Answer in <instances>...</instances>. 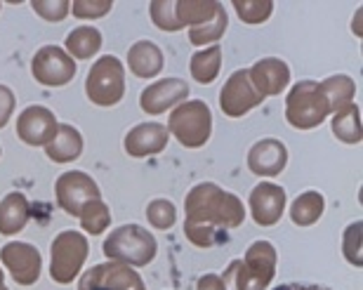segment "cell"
Returning a JSON list of instances; mask_svg holds the SVG:
<instances>
[{
  "instance_id": "6da1fadb",
  "label": "cell",
  "mask_w": 363,
  "mask_h": 290,
  "mask_svg": "<svg viewBox=\"0 0 363 290\" xmlns=\"http://www.w3.org/2000/svg\"><path fill=\"white\" fill-rule=\"evenodd\" d=\"M283 203H286V194L283 189L274 184H259L255 194H252V208L259 210V208H272V215L279 217L281 210H283Z\"/></svg>"
},
{
  "instance_id": "7a4b0ae2",
  "label": "cell",
  "mask_w": 363,
  "mask_h": 290,
  "mask_svg": "<svg viewBox=\"0 0 363 290\" xmlns=\"http://www.w3.org/2000/svg\"><path fill=\"white\" fill-rule=\"evenodd\" d=\"M78 151H81V137L74 130L69 137V142H55L48 147V156L52 161H69V158H76Z\"/></svg>"
},
{
  "instance_id": "3957f363",
  "label": "cell",
  "mask_w": 363,
  "mask_h": 290,
  "mask_svg": "<svg viewBox=\"0 0 363 290\" xmlns=\"http://www.w3.org/2000/svg\"><path fill=\"white\" fill-rule=\"evenodd\" d=\"M333 128H335V133L342 137V140H347V142H359L361 140V135H359V108H352L350 126H345V121L337 116L335 123H333Z\"/></svg>"
},
{
  "instance_id": "277c9868",
  "label": "cell",
  "mask_w": 363,
  "mask_h": 290,
  "mask_svg": "<svg viewBox=\"0 0 363 290\" xmlns=\"http://www.w3.org/2000/svg\"><path fill=\"white\" fill-rule=\"evenodd\" d=\"M274 290H330V288H323V286H311V284H286V286H279Z\"/></svg>"
},
{
  "instance_id": "5b68a950",
  "label": "cell",
  "mask_w": 363,
  "mask_h": 290,
  "mask_svg": "<svg viewBox=\"0 0 363 290\" xmlns=\"http://www.w3.org/2000/svg\"><path fill=\"white\" fill-rule=\"evenodd\" d=\"M199 290H213V277H206V279H201V284H199Z\"/></svg>"
},
{
  "instance_id": "8992f818",
  "label": "cell",
  "mask_w": 363,
  "mask_h": 290,
  "mask_svg": "<svg viewBox=\"0 0 363 290\" xmlns=\"http://www.w3.org/2000/svg\"><path fill=\"white\" fill-rule=\"evenodd\" d=\"M88 290H90V288H88ZM92 290H113V288H101V286H99V288H92Z\"/></svg>"
}]
</instances>
